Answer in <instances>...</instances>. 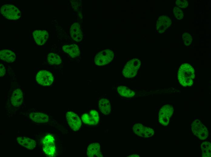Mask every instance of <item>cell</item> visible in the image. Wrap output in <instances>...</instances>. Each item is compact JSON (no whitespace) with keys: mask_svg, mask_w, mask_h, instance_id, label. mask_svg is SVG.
<instances>
[{"mask_svg":"<svg viewBox=\"0 0 211 157\" xmlns=\"http://www.w3.org/2000/svg\"><path fill=\"white\" fill-rule=\"evenodd\" d=\"M192 122V121H191L190 122H189V124H190V123Z\"/></svg>","mask_w":211,"mask_h":157,"instance_id":"obj_31","label":"cell"},{"mask_svg":"<svg viewBox=\"0 0 211 157\" xmlns=\"http://www.w3.org/2000/svg\"><path fill=\"white\" fill-rule=\"evenodd\" d=\"M0 59L6 62H13L15 60V54L13 51L8 50H2L0 51Z\"/></svg>","mask_w":211,"mask_h":157,"instance_id":"obj_18","label":"cell"},{"mask_svg":"<svg viewBox=\"0 0 211 157\" xmlns=\"http://www.w3.org/2000/svg\"><path fill=\"white\" fill-rule=\"evenodd\" d=\"M1 13L6 18L11 20L18 19L21 15L20 10L11 4L2 5L1 8Z\"/></svg>","mask_w":211,"mask_h":157,"instance_id":"obj_3","label":"cell"},{"mask_svg":"<svg viewBox=\"0 0 211 157\" xmlns=\"http://www.w3.org/2000/svg\"><path fill=\"white\" fill-rule=\"evenodd\" d=\"M190 130L189 131V132L190 133Z\"/></svg>","mask_w":211,"mask_h":157,"instance_id":"obj_36","label":"cell"},{"mask_svg":"<svg viewBox=\"0 0 211 157\" xmlns=\"http://www.w3.org/2000/svg\"><path fill=\"white\" fill-rule=\"evenodd\" d=\"M173 13L176 18L178 20L183 18L184 14L183 11L177 7H175L173 9Z\"/></svg>","mask_w":211,"mask_h":157,"instance_id":"obj_24","label":"cell"},{"mask_svg":"<svg viewBox=\"0 0 211 157\" xmlns=\"http://www.w3.org/2000/svg\"><path fill=\"white\" fill-rule=\"evenodd\" d=\"M141 64L140 60L138 59L130 60L124 67L122 71L123 75L127 78L134 77L136 75Z\"/></svg>","mask_w":211,"mask_h":157,"instance_id":"obj_2","label":"cell"},{"mask_svg":"<svg viewBox=\"0 0 211 157\" xmlns=\"http://www.w3.org/2000/svg\"><path fill=\"white\" fill-rule=\"evenodd\" d=\"M195 76L194 68L188 63H184L179 67L177 78L179 84L183 86H192Z\"/></svg>","mask_w":211,"mask_h":157,"instance_id":"obj_1","label":"cell"},{"mask_svg":"<svg viewBox=\"0 0 211 157\" xmlns=\"http://www.w3.org/2000/svg\"><path fill=\"white\" fill-rule=\"evenodd\" d=\"M62 50L72 57L75 58L80 54V50L78 45L75 44L64 45Z\"/></svg>","mask_w":211,"mask_h":157,"instance_id":"obj_16","label":"cell"},{"mask_svg":"<svg viewBox=\"0 0 211 157\" xmlns=\"http://www.w3.org/2000/svg\"><path fill=\"white\" fill-rule=\"evenodd\" d=\"M66 118L69 125L72 130L77 131L80 128L81 120L76 114L72 112H68L66 114Z\"/></svg>","mask_w":211,"mask_h":157,"instance_id":"obj_9","label":"cell"},{"mask_svg":"<svg viewBox=\"0 0 211 157\" xmlns=\"http://www.w3.org/2000/svg\"><path fill=\"white\" fill-rule=\"evenodd\" d=\"M99 107L101 112L105 115H108L110 112V104L109 101L107 99L100 100L99 102Z\"/></svg>","mask_w":211,"mask_h":157,"instance_id":"obj_19","label":"cell"},{"mask_svg":"<svg viewBox=\"0 0 211 157\" xmlns=\"http://www.w3.org/2000/svg\"><path fill=\"white\" fill-rule=\"evenodd\" d=\"M23 100V94L22 90L17 89L14 91L11 98L12 105L15 107H19L22 104Z\"/></svg>","mask_w":211,"mask_h":157,"instance_id":"obj_13","label":"cell"},{"mask_svg":"<svg viewBox=\"0 0 211 157\" xmlns=\"http://www.w3.org/2000/svg\"><path fill=\"white\" fill-rule=\"evenodd\" d=\"M199 146H200V144H199Z\"/></svg>","mask_w":211,"mask_h":157,"instance_id":"obj_33","label":"cell"},{"mask_svg":"<svg viewBox=\"0 0 211 157\" xmlns=\"http://www.w3.org/2000/svg\"><path fill=\"white\" fill-rule=\"evenodd\" d=\"M36 79L39 84L43 86H49L52 83L54 77L52 73L49 72L42 70L37 73Z\"/></svg>","mask_w":211,"mask_h":157,"instance_id":"obj_7","label":"cell"},{"mask_svg":"<svg viewBox=\"0 0 211 157\" xmlns=\"http://www.w3.org/2000/svg\"><path fill=\"white\" fill-rule=\"evenodd\" d=\"M175 5L182 8H186L188 5V2L185 0H177L175 2Z\"/></svg>","mask_w":211,"mask_h":157,"instance_id":"obj_25","label":"cell"},{"mask_svg":"<svg viewBox=\"0 0 211 157\" xmlns=\"http://www.w3.org/2000/svg\"><path fill=\"white\" fill-rule=\"evenodd\" d=\"M71 37L74 40L79 42L83 39V34L79 23L75 22L72 24L70 28Z\"/></svg>","mask_w":211,"mask_h":157,"instance_id":"obj_12","label":"cell"},{"mask_svg":"<svg viewBox=\"0 0 211 157\" xmlns=\"http://www.w3.org/2000/svg\"><path fill=\"white\" fill-rule=\"evenodd\" d=\"M73 9L75 11L78 10L81 4L80 0H72L70 1Z\"/></svg>","mask_w":211,"mask_h":157,"instance_id":"obj_26","label":"cell"},{"mask_svg":"<svg viewBox=\"0 0 211 157\" xmlns=\"http://www.w3.org/2000/svg\"><path fill=\"white\" fill-rule=\"evenodd\" d=\"M128 157H139V155H138L137 154H132L131 155H130L128 156Z\"/></svg>","mask_w":211,"mask_h":157,"instance_id":"obj_29","label":"cell"},{"mask_svg":"<svg viewBox=\"0 0 211 157\" xmlns=\"http://www.w3.org/2000/svg\"><path fill=\"white\" fill-rule=\"evenodd\" d=\"M202 143V141L200 142V143Z\"/></svg>","mask_w":211,"mask_h":157,"instance_id":"obj_34","label":"cell"},{"mask_svg":"<svg viewBox=\"0 0 211 157\" xmlns=\"http://www.w3.org/2000/svg\"><path fill=\"white\" fill-rule=\"evenodd\" d=\"M82 119L84 123L89 125L90 120L89 114H83L82 117Z\"/></svg>","mask_w":211,"mask_h":157,"instance_id":"obj_27","label":"cell"},{"mask_svg":"<svg viewBox=\"0 0 211 157\" xmlns=\"http://www.w3.org/2000/svg\"><path fill=\"white\" fill-rule=\"evenodd\" d=\"M182 39L184 44L186 46H189L191 43L192 41L191 35L188 33H183L182 35Z\"/></svg>","mask_w":211,"mask_h":157,"instance_id":"obj_23","label":"cell"},{"mask_svg":"<svg viewBox=\"0 0 211 157\" xmlns=\"http://www.w3.org/2000/svg\"><path fill=\"white\" fill-rule=\"evenodd\" d=\"M17 140L19 145L28 149H32L36 146L35 141L29 138L19 136L17 138Z\"/></svg>","mask_w":211,"mask_h":157,"instance_id":"obj_15","label":"cell"},{"mask_svg":"<svg viewBox=\"0 0 211 157\" xmlns=\"http://www.w3.org/2000/svg\"><path fill=\"white\" fill-rule=\"evenodd\" d=\"M43 150L49 157L55 156L56 153L55 139L51 134L47 135L42 139Z\"/></svg>","mask_w":211,"mask_h":157,"instance_id":"obj_4","label":"cell"},{"mask_svg":"<svg viewBox=\"0 0 211 157\" xmlns=\"http://www.w3.org/2000/svg\"><path fill=\"white\" fill-rule=\"evenodd\" d=\"M199 141H200V140L199 139Z\"/></svg>","mask_w":211,"mask_h":157,"instance_id":"obj_37","label":"cell"},{"mask_svg":"<svg viewBox=\"0 0 211 157\" xmlns=\"http://www.w3.org/2000/svg\"><path fill=\"white\" fill-rule=\"evenodd\" d=\"M78 15L79 17L80 18L82 19V18H83V15L82 14L81 12H79L78 13Z\"/></svg>","mask_w":211,"mask_h":157,"instance_id":"obj_30","label":"cell"},{"mask_svg":"<svg viewBox=\"0 0 211 157\" xmlns=\"http://www.w3.org/2000/svg\"><path fill=\"white\" fill-rule=\"evenodd\" d=\"M117 90L121 96L126 98L132 97L135 95V92L134 91L127 87L123 85L118 86Z\"/></svg>","mask_w":211,"mask_h":157,"instance_id":"obj_20","label":"cell"},{"mask_svg":"<svg viewBox=\"0 0 211 157\" xmlns=\"http://www.w3.org/2000/svg\"><path fill=\"white\" fill-rule=\"evenodd\" d=\"M90 125H95L97 124L99 121V116L97 111L95 110H91L89 114Z\"/></svg>","mask_w":211,"mask_h":157,"instance_id":"obj_22","label":"cell"},{"mask_svg":"<svg viewBox=\"0 0 211 157\" xmlns=\"http://www.w3.org/2000/svg\"><path fill=\"white\" fill-rule=\"evenodd\" d=\"M165 130H167V129H165Z\"/></svg>","mask_w":211,"mask_h":157,"instance_id":"obj_35","label":"cell"},{"mask_svg":"<svg viewBox=\"0 0 211 157\" xmlns=\"http://www.w3.org/2000/svg\"><path fill=\"white\" fill-rule=\"evenodd\" d=\"M195 138V139L196 140H198V139H197V138Z\"/></svg>","mask_w":211,"mask_h":157,"instance_id":"obj_32","label":"cell"},{"mask_svg":"<svg viewBox=\"0 0 211 157\" xmlns=\"http://www.w3.org/2000/svg\"><path fill=\"white\" fill-rule=\"evenodd\" d=\"M47 59L48 62L51 65H59L62 62L59 56L55 53H51L49 54Z\"/></svg>","mask_w":211,"mask_h":157,"instance_id":"obj_21","label":"cell"},{"mask_svg":"<svg viewBox=\"0 0 211 157\" xmlns=\"http://www.w3.org/2000/svg\"><path fill=\"white\" fill-rule=\"evenodd\" d=\"M173 111V107L170 104L163 106L158 114L159 122L163 126H167Z\"/></svg>","mask_w":211,"mask_h":157,"instance_id":"obj_6","label":"cell"},{"mask_svg":"<svg viewBox=\"0 0 211 157\" xmlns=\"http://www.w3.org/2000/svg\"><path fill=\"white\" fill-rule=\"evenodd\" d=\"M114 56L113 52L110 50L106 49L96 55L94 58V62L97 65L103 66L111 62Z\"/></svg>","mask_w":211,"mask_h":157,"instance_id":"obj_5","label":"cell"},{"mask_svg":"<svg viewBox=\"0 0 211 157\" xmlns=\"http://www.w3.org/2000/svg\"><path fill=\"white\" fill-rule=\"evenodd\" d=\"M33 35L36 43L40 45L44 44L49 37L48 32L45 30H35L33 31Z\"/></svg>","mask_w":211,"mask_h":157,"instance_id":"obj_11","label":"cell"},{"mask_svg":"<svg viewBox=\"0 0 211 157\" xmlns=\"http://www.w3.org/2000/svg\"><path fill=\"white\" fill-rule=\"evenodd\" d=\"M171 18L168 16L162 15L158 18L156 24L157 31L163 33L170 26L172 23Z\"/></svg>","mask_w":211,"mask_h":157,"instance_id":"obj_10","label":"cell"},{"mask_svg":"<svg viewBox=\"0 0 211 157\" xmlns=\"http://www.w3.org/2000/svg\"><path fill=\"white\" fill-rule=\"evenodd\" d=\"M30 118L34 122L45 123L48 121L49 118L46 114L42 113H32L29 115Z\"/></svg>","mask_w":211,"mask_h":157,"instance_id":"obj_17","label":"cell"},{"mask_svg":"<svg viewBox=\"0 0 211 157\" xmlns=\"http://www.w3.org/2000/svg\"><path fill=\"white\" fill-rule=\"evenodd\" d=\"M87 155L89 157H101L102 154L100 151V145L98 143L89 145L87 149Z\"/></svg>","mask_w":211,"mask_h":157,"instance_id":"obj_14","label":"cell"},{"mask_svg":"<svg viewBox=\"0 0 211 157\" xmlns=\"http://www.w3.org/2000/svg\"><path fill=\"white\" fill-rule=\"evenodd\" d=\"M5 73V69L4 66L2 64H0V75L3 76Z\"/></svg>","mask_w":211,"mask_h":157,"instance_id":"obj_28","label":"cell"},{"mask_svg":"<svg viewBox=\"0 0 211 157\" xmlns=\"http://www.w3.org/2000/svg\"><path fill=\"white\" fill-rule=\"evenodd\" d=\"M133 130L138 136L142 137H148L152 136L154 131L152 128L145 126L140 123H136L133 126Z\"/></svg>","mask_w":211,"mask_h":157,"instance_id":"obj_8","label":"cell"}]
</instances>
